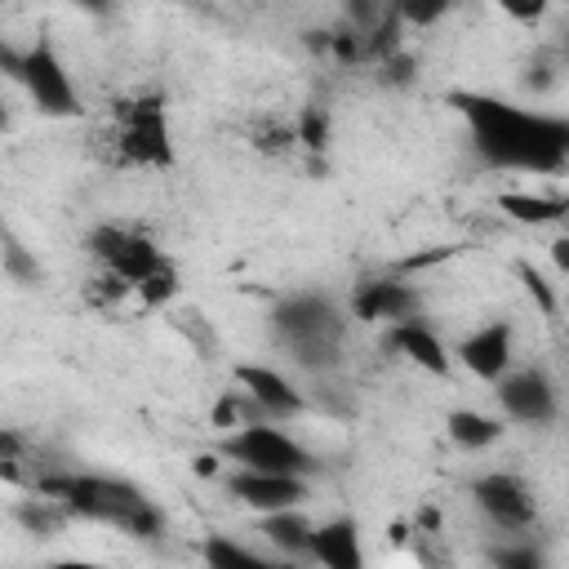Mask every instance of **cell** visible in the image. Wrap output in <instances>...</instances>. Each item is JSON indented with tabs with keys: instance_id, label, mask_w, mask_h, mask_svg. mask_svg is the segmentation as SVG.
Returning <instances> with one entry per match:
<instances>
[{
	"instance_id": "cell-1",
	"label": "cell",
	"mask_w": 569,
	"mask_h": 569,
	"mask_svg": "<svg viewBox=\"0 0 569 569\" xmlns=\"http://www.w3.org/2000/svg\"><path fill=\"white\" fill-rule=\"evenodd\" d=\"M449 102L462 111L471 147L493 169H520V173H560L569 164V120L529 111L489 93L458 89Z\"/></svg>"
},
{
	"instance_id": "cell-2",
	"label": "cell",
	"mask_w": 569,
	"mask_h": 569,
	"mask_svg": "<svg viewBox=\"0 0 569 569\" xmlns=\"http://www.w3.org/2000/svg\"><path fill=\"white\" fill-rule=\"evenodd\" d=\"M111 151L120 169H169L173 164V138H169V107L164 93L147 89L120 102Z\"/></svg>"
},
{
	"instance_id": "cell-3",
	"label": "cell",
	"mask_w": 569,
	"mask_h": 569,
	"mask_svg": "<svg viewBox=\"0 0 569 569\" xmlns=\"http://www.w3.org/2000/svg\"><path fill=\"white\" fill-rule=\"evenodd\" d=\"M4 67H9V76L27 89V98H31V107H36L40 116H53V120L80 116V89H76V80H71V71H67L62 53L53 49V40H49L44 31L36 36V44H31L27 53H9V49H4Z\"/></svg>"
},
{
	"instance_id": "cell-4",
	"label": "cell",
	"mask_w": 569,
	"mask_h": 569,
	"mask_svg": "<svg viewBox=\"0 0 569 569\" xmlns=\"http://www.w3.org/2000/svg\"><path fill=\"white\" fill-rule=\"evenodd\" d=\"M213 449L227 462L253 467V471H289V476H311L316 471V453L298 436H289V431H280L262 418H249V422L222 431L213 440Z\"/></svg>"
},
{
	"instance_id": "cell-5",
	"label": "cell",
	"mask_w": 569,
	"mask_h": 569,
	"mask_svg": "<svg viewBox=\"0 0 569 569\" xmlns=\"http://www.w3.org/2000/svg\"><path fill=\"white\" fill-rule=\"evenodd\" d=\"M471 502L502 533H529L538 520V498L516 471H485L471 480Z\"/></svg>"
},
{
	"instance_id": "cell-6",
	"label": "cell",
	"mask_w": 569,
	"mask_h": 569,
	"mask_svg": "<svg viewBox=\"0 0 569 569\" xmlns=\"http://www.w3.org/2000/svg\"><path fill=\"white\" fill-rule=\"evenodd\" d=\"M89 258L102 267V271H116L124 276L133 289L147 271H156L164 262V253L156 249L151 236H142L138 227H120V222H98L89 231Z\"/></svg>"
},
{
	"instance_id": "cell-7",
	"label": "cell",
	"mask_w": 569,
	"mask_h": 569,
	"mask_svg": "<svg viewBox=\"0 0 569 569\" xmlns=\"http://www.w3.org/2000/svg\"><path fill=\"white\" fill-rule=\"evenodd\" d=\"M280 338L298 351V360H316V356H329L333 351V342H338V311L325 302V298H311V293H302V298H289L284 307H280Z\"/></svg>"
},
{
	"instance_id": "cell-8",
	"label": "cell",
	"mask_w": 569,
	"mask_h": 569,
	"mask_svg": "<svg viewBox=\"0 0 569 569\" xmlns=\"http://www.w3.org/2000/svg\"><path fill=\"white\" fill-rule=\"evenodd\" d=\"M222 485H227V493H231L240 507H249V511H258V516H271V511H284V507H302L307 493H311L307 476L253 471V467H236Z\"/></svg>"
},
{
	"instance_id": "cell-9",
	"label": "cell",
	"mask_w": 569,
	"mask_h": 569,
	"mask_svg": "<svg viewBox=\"0 0 569 569\" xmlns=\"http://www.w3.org/2000/svg\"><path fill=\"white\" fill-rule=\"evenodd\" d=\"M453 360L471 378L498 382L511 369V360H516V329H511V320H485L480 329H471L467 338H458L453 342Z\"/></svg>"
},
{
	"instance_id": "cell-10",
	"label": "cell",
	"mask_w": 569,
	"mask_h": 569,
	"mask_svg": "<svg viewBox=\"0 0 569 569\" xmlns=\"http://www.w3.org/2000/svg\"><path fill=\"white\" fill-rule=\"evenodd\" d=\"M498 405L507 418L525 422V427H547L556 418V387L542 369H507L498 382Z\"/></svg>"
},
{
	"instance_id": "cell-11",
	"label": "cell",
	"mask_w": 569,
	"mask_h": 569,
	"mask_svg": "<svg viewBox=\"0 0 569 569\" xmlns=\"http://www.w3.org/2000/svg\"><path fill=\"white\" fill-rule=\"evenodd\" d=\"M231 378H236V387L253 400V409H258L262 418H298V413L307 409V396H302L280 369H271V365H236Z\"/></svg>"
},
{
	"instance_id": "cell-12",
	"label": "cell",
	"mask_w": 569,
	"mask_h": 569,
	"mask_svg": "<svg viewBox=\"0 0 569 569\" xmlns=\"http://www.w3.org/2000/svg\"><path fill=\"white\" fill-rule=\"evenodd\" d=\"M351 316L365 320V325H400V320H413L418 316V289L396 280V276H382V280H365L351 298Z\"/></svg>"
},
{
	"instance_id": "cell-13",
	"label": "cell",
	"mask_w": 569,
	"mask_h": 569,
	"mask_svg": "<svg viewBox=\"0 0 569 569\" xmlns=\"http://www.w3.org/2000/svg\"><path fill=\"white\" fill-rule=\"evenodd\" d=\"M391 347H396L413 369H422V373H431V378H449V373H453V347H449L422 316L391 325Z\"/></svg>"
},
{
	"instance_id": "cell-14",
	"label": "cell",
	"mask_w": 569,
	"mask_h": 569,
	"mask_svg": "<svg viewBox=\"0 0 569 569\" xmlns=\"http://www.w3.org/2000/svg\"><path fill=\"white\" fill-rule=\"evenodd\" d=\"M311 560H320L325 569H360V529L356 520L338 516L311 529Z\"/></svg>"
},
{
	"instance_id": "cell-15",
	"label": "cell",
	"mask_w": 569,
	"mask_h": 569,
	"mask_svg": "<svg viewBox=\"0 0 569 569\" xmlns=\"http://www.w3.org/2000/svg\"><path fill=\"white\" fill-rule=\"evenodd\" d=\"M498 213H507L520 227H547L569 218V196H542V191H502Z\"/></svg>"
},
{
	"instance_id": "cell-16",
	"label": "cell",
	"mask_w": 569,
	"mask_h": 569,
	"mask_svg": "<svg viewBox=\"0 0 569 569\" xmlns=\"http://www.w3.org/2000/svg\"><path fill=\"white\" fill-rule=\"evenodd\" d=\"M311 529L316 525L302 516V507H284V511H271L258 520V533L284 556H311Z\"/></svg>"
},
{
	"instance_id": "cell-17",
	"label": "cell",
	"mask_w": 569,
	"mask_h": 569,
	"mask_svg": "<svg viewBox=\"0 0 569 569\" xmlns=\"http://www.w3.org/2000/svg\"><path fill=\"white\" fill-rule=\"evenodd\" d=\"M445 431H449V440L458 445V449H489V445H498L502 440V418L498 413H485V409H453L449 418H445Z\"/></svg>"
},
{
	"instance_id": "cell-18",
	"label": "cell",
	"mask_w": 569,
	"mask_h": 569,
	"mask_svg": "<svg viewBox=\"0 0 569 569\" xmlns=\"http://www.w3.org/2000/svg\"><path fill=\"white\" fill-rule=\"evenodd\" d=\"M253 147L258 151H267V156H289L293 147H302L298 142V120H262V124H253Z\"/></svg>"
},
{
	"instance_id": "cell-19",
	"label": "cell",
	"mask_w": 569,
	"mask_h": 569,
	"mask_svg": "<svg viewBox=\"0 0 569 569\" xmlns=\"http://www.w3.org/2000/svg\"><path fill=\"white\" fill-rule=\"evenodd\" d=\"M133 293L142 298V307H164V302H173V298H178V267L164 258L156 271H147V276L138 280Z\"/></svg>"
},
{
	"instance_id": "cell-20",
	"label": "cell",
	"mask_w": 569,
	"mask_h": 569,
	"mask_svg": "<svg viewBox=\"0 0 569 569\" xmlns=\"http://www.w3.org/2000/svg\"><path fill=\"white\" fill-rule=\"evenodd\" d=\"M449 9H453V0H391V13L409 27H436Z\"/></svg>"
},
{
	"instance_id": "cell-21",
	"label": "cell",
	"mask_w": 569,
	"mask_h": 569,
	"mask_svg": "<svg viewBox=\"0 0 569 569\" xmlns=\"http://www.w3.org/2000/svg\"><path fill=\"white\" fill-rule=\"evenodd\" d=\"M204 560H209L213 569H244V565H258V556H253L249 547L231 542V538H209V542H204Z\"/></svg>"
},
{
	"instance_id": "cell-22",
	"label": "cell",
	"mask_w": 569,
	"mask_h": 569,
	"mask_svg": "<svg viewBox=\"0 0 569 569\" xmlns=\"http://www.w3.org/2000/svg\"><path fill=\"white\" fill-rule=\"evenodd\" d=\"M4 271H9V280H22V284H36L40 280L36 258L22 249V240L13 231H4Z\"/></svg>"
},
{
	"instance_id": "cell-23",
	"label": "cell",
	"mask_w": 569,
	"mask_h": 569,
	"mask_svg": "<svg viewBox=\"0 0 569 569\" xmlns=\"http://www.w3.org/2000/svg\"><path fill=\"white\" fill-rule=\"evenodd\" d=\"M298 142L307 151H320L329 142V111L325 107H302V116H298Z\"/></svg>"
},
{
	"instance_id": "cell-24",
	"label": "cell",
	"mask_w": 569,
	"mask_h": 569,
	"mask_svg": "<svg viewBox=\"0 0 569 569\" xmlns=\"http://www.w3.org/2000/svg\"><path fill=\"white\" fill-rule=\"evenodd\" d=\"M516 276H520V284H525V293L538 302L542 316H556V311H560V298L551 293V284L542 280V271H533L529 262H516Z\"/></svg>"
},
{
	"instance_id": "cell-25",
	"label": "cell",
	"mask_w": 569,
	"mask_h": 569,
	"mask_svg": "<svg viewBox=\"0 0 569 569\" xmlns=\"http://www.w3.org/2000/svg\"><path fill=\"white\" fill-rule=\"evenodd\" d=\"M511 22H520V27H538L542 18H547V9H551V0H493Z\"/></svg>"
},
{
	"instance_id": "cell-26",
	"label": "cell",
	"mask_w": 569,
	"mask_h": 569,
	"mask_svg": "<svg viewBox=\"0 0 569 569\" xmlns=\"http://www.w3.org/2000/svg\"><path fill=\"white\" fill-rule=\"evenodd\" d=\"M547 253H551L556 271H560V276H569V236H556V240L547 244Z\"/></svg>"
},
{
	"instance_id": "cell-27",
	"label": "cell",
	"mask_w": 569,
	"mask_h": 569,
	"mask_svg": "<svg viewBox=\"0 0 569 569\" xmlns=\"http://www.w3.org/2000/svg\"><path fill=\"white\" fill-rule=\"evenodd\" d=\"M498 565H538V551H493Z\"/></svg>"
},
{
	"instance_id": "cell-28",
	"label": "cell",
	"mask_w": 569,
	"mask_h": 569,
	"mask_svg": "<svg viewBox=\"0 0 569 569\" xmlns=\"http://www.w3.org/2000/svg\"><path fill=\"white\" fill-rule=\"evenodd\" d=\"M76 9H84V13H107L111 9V0H71Z\"/></svg>"
}]
</instances>
